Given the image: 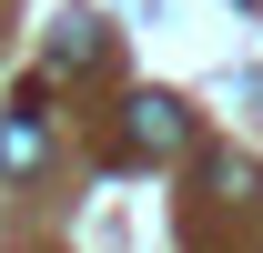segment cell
<instances>
[{
    "mask_svg": "<svg viewBox=\"0 0 263 253\" xmlns=\"http://www.w3.org/2000/svg\"><path fill=\"white\" fill-rule=\"evenodd\" d=\"M182 142H193V122H182V101L172 92H132V152H182Z\"/></svg>",
    "mask_w": 263,
    "mask_h": 253,
    "instance_id": "1",
    "label": "cell"
},
{
    "mask_svg": "<svg viewBox=\"0 0 263 253\" xmlns=\"http://www.w3.org/2000/svg\"><path fill=\"white\" fill-rule=\"evenodd\" d=\"M0 172H41V122H31V112L0 122Z\"/></svg>",
    "mask_w": 263,
    "mask_h": 253,
    "instance_id": "2",
    "label": "cell"
},
{
    "mask_svg": "<svg viewBox=\"0 0 263 253\" xmlns=\"http://www.w3.org/2000/svg\"><path fill=\"white\" fill-rule=\"evenodd\" d=\"M91 51H101V31H91V21H61V41H51V61H61V71H81Z\"/></svg>",
    "mask_w": 263,
    "mask_h": 253,
    "instance_id": "3",
    "label": "cell"
}]
</instances>
